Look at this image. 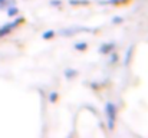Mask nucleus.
<instances>
[{
	"mask_svg": "<svg viewBox=\"0 0 148 138\" xmlns=\"http://www.w3.org/2000/svg\"><path fill=\"white\" fill-rule=\"evenodd\" d=\"M105 114H106V125L108 130L112 131L115 128V118H116V106L112 102H106L105 105Z\"/></svg>",
	"mask_w": 148,
	"mask_h": 138,
	"instance_id": "1",
	"label": "nucleus"
},
{
	"mask_svg": "<svg viewBox=\"0 0 148 138\" xmlns=\"http://www.w3.org/2000/svg\"><path fill=\"white\" fill-rule=\"evenodd\" d=\"M23 22H25L23 17H17V19H14L13 22H10V23H4L3 26H0V38H4V36L10 35L12 30L16 29V27H19Z\"/></svg>",
	"mask_w": 148,
	"mask_h": 138,
	"instance_id": "2",
	"label": "nucleus"
},
{
	"mask_svg": "<svg viewBox=\"0 0 148 138\" xmlns=\"http://www.w3.org/2000/svg\"><path fill=\"white\" fill-rule=\"evenodd\" d=\"M134 49H135V46L134 45H131L128 49H127V52H125V58H124V66H130L131 59H132V55H134Z\"/></svg>",
	"mask_w": 148,
	"mask_h": 138,
	"instance_id": "3",
	"label": "nucleus"
},
{
	"mask_svg": "<svg viewBox=\"0 0 148 138\" xmlns=\"http://www.w3.org/2000/svg\"><path fill=\"white\" fill-rule=\"evenodd\" d=\"M114 49H115V45H114L112 42H108V43H103V45L99 47V53H102V55H109Z\"/></svg>",
	"mask_w": 148,
	"mask_h": 138,
	"instance_id": "4",
	"label": "nucleus"
},
{
	"mask_svg": "<svg viewBox=\"0 0 148 138\" xmlns=\"http://www.w3.org/2000/svg\"><path fill=\"white\" fill-rule=\"evenodd\" d=\"M130 0H99V4H103V6H119V4H125L128 3Z\"/></svg>",
	"mask_w": 148,
	"mask_h": 138,
	"instance_id": "5",
	"label": "nucleus"
},
{
	"mask_svg": "<svg viewBox=\"0 0 148 138\" xmlns=\"http://www.w3.org/2000/svg\"><path fill=\"white\" fill-rule=\"evenodd\" d=\"M6 13H7V16H9V17H14V16H17L19 9L16 7V4H13V6H9V7L6 9Z\"/></svg>",
	"mask_w": 148,
	"mask_h": 138,
	"instance_id": "6",
	"label": "nucleus"
},
{
	"mask_svg": "<svg viewBox=\"0 0 148 138\" xmlns=\"http://www.w3.org/2000/svg\"><path fill=\"white\" fill-rule=\"evenodd\" d=\"M75 76H78V71H76V69L69 68V69L65 71V78H66V79H73Z\"/></svg>",
	"mask_w": 148,
	"mask_h": 138,
	"instance_id": "7",
	"label": "nucleus"
},
{
	"mask_svg": "<svg viewBox=\"0 0 148 138\" xmlns=\"http://www.w3.org/2000/svg\"><path fill=\"white\" fill-rule=\"evenodd\" d=\"M71 6H88L91 4V0H69Z\"/></svg>",
	"mask_w": 148,
	"mask_h": 138,
	"instance_id": "8",
	"label": "nucleus"
},
{
	"mask_svg": "<svg viewBox=\"0 0 148 138\" xmlns=\"http://www.w3.org/2000/svg\"><path fill=\"white\" fill-rule=\"evenodd\" d=\"M73 47H75L76 50H79V52H84V50L88 49V43H86V42H78V43H75Z\"/></svg>",
	"mask_w": 148,
	"mask_h": 138,
	"instance_id": "9",
	"label": "nucleus"
},
{
	"mask_svg": "<svg viewBox=\"0 0 148 138\" xmlns=\"http://www.w3.org/2000/svg\"><path fill=\"white\" fill-rule=\"evenodd\" d=\"M55 30H46V32H43V35H42V39L43 41H49L52 38H55Z\"/></svg>",
	"mask_w": 148,
	"mask_h": 138,
	"instance_id": "10",
	"label": "nucleus"
},
{
	"mask_svg": "<svg viewBox=\"0 0 148 138\" xmlns=\"http://www.w3.org/2000/svg\"><path fill=\"white\" fill-rule=\"evenodd\" d=\"M109 56H111V58H109V62H111V63H116V62H118V59H119V56H118L114 50L109 53Z\"/></svg>",
	"mask_w": 148,
	"mask_h": 138,
	"instance_id": "11",
	"label": "nucleus"
},
{
	"mask_svg": "<svg viewBox=\"0 0 148 138\" xmlns=\"http://www.w3.org/2000/svg\"><path fill=\"white\" fill-rule=\"evenodd\" d=\"M56 101H58V92L52 91L49 93V102H50V104H55Z\"/></svg>",
	"mask_w": 148,
	"mask_h": 138,
	"instance_id": "12",
	"label": "nucleus"
},
{
	"mask_svg": "<svg viewBox=\"0 0 148 138\" xmlns=\"http://www.w3.org/2000/svg\"><path fill=\"white\" fill-rule=\"evenodd\" d=\"M112 23H114V25L124 23V17H121V16H115V17H112Z\"/></svg>",
	"mask_w": 148,
	"mask_h": 138,
	"instance_id": "13",
	"label": "nucleus"
},
{
	"mask_svg": "<svg viewBox=\"0 0 148 138\" xmlns=\"http://www.w3.org/2000/svg\"><path fill=\"white\" fill-rule=\"evenodd\" d=\"M62 1L60 0H50V6H60Z\"/></svg>",
	"mask_w": 148,
	"mask_h": 138,
	"instance_id": "14",
	"label": "nucleus"
}]
</instances>
